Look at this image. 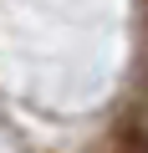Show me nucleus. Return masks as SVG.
<instances>
[{"instance_id": "nucleus-1", "label": "nucleus", "mask_w": 148, "mask_h": 153, "mask_svg": "<svg viewBox=\"0 0 148 153\" xmlns=\"http://www.w3.org/2000/svg\"><path fill=\"white\" fill-rule=\"evenodd\" d=\"M128 128L138 143H148V51H143V66H138V82H133V107H128Z\"/></svg>"}]
</instances>
